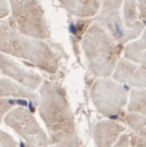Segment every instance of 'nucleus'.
<instances>
[{
  "label": "nucleus",
  "mask_w": 146,
  "mask_h": 147,
  "mask_svg": "<svg viewBox=\"0 0 146 147\" xmlns=\"http://www.w3.org/2000/svg\"><path fill=\"white\" fill-rule=\"evenodd\" d=\"M0 53L26 61L31 65L49 74L57 73L61 59L55 45L19 34L7 22L0 24Z\"/></svg>",
  "instance_id": "nucleus-1"
},
{
  "label": "nucleus",
  "mask_w": 146,
  "mask_h": 147,
  "mask_svg": "<svg viewBox=\"0 0 146 147\" xmlns=\"http://www.w3.org/2000/svg\"><path fill=\"white\" fill-rule=\"evenodd\" d=\"M39 115L47 127L49 144H59L75 137V120L66 91L61 86L45 81L39 87Z\"/></svg>",
  "instance_id": "nucleus-2"
},
{
  "label": "nucleus",
  "mask_w": 146,
  "mask_h": 147,
  "mask_svg": "<svg viewBox=\"0 0 146 147\" xmlns=\"http://www.w3.org/2000/svg\"><path fill=\"white\" fill-rule=\"evenodd\" d=\"M82 47L95 76L109 77L112 75L119 55V45L99 23H94L89 27Z\"/></svg>",
  "instance_id": "nucleus-3"
},
{
  "label": "nucleus",
  "mask_w": 146,
  "mask_h": 147,
  "mask_svg": "<svg viewBox=\"0 0 146 147\" xmlns=\"http://www.w3.org/2000/svg\"><path fill=\"white\" fill-rule=\"evenodd\" d=\"M8 25L18 32L31 38L45 40L51 37L49 27L41 2L33 0H11Z\"/></svg>",
  "instance_id": "nucleus-4"
},
{
  "label": "nucleus",
  "mask_w": 146,
  "mask_h": 147,
  "mask_svg": "<svg viewBox=\"0 0 146 147\" xmlns=\"http://www.w3.org/2000/svg\"><path fill=\"white\" fill-rule=\"evenodd\" d=\"M4 121L25 141L27 147H49L47 133L28 109L16 107L5 116Z\"/></svg>",
  "instance_id": "nucleus-5"
},
{
  "label": "nucleus",
  "mask_w": 146,
  "mask_h": 147,
  "mask_svg": "<svg viewBox=\"0 0 146 147\" xmlns=\"http://www.w3.org/2000/svg\"><path fill=\"white\" fill-rule=\"evenodd\" d=\"M91 95L98 110L107 117L117 114L127 101L125 89L121 85L107 79L96 81Z\"/></svg>",
  "instance_id": "nucleus-6"
},
{
  "label": "nucleus",
  "mask_w": 146,
  "mask_h": 147,
  "mask_svg": "<svg viewBox=\"0 0 146 147\" xmlns=\"http://www.w3.org/2000/svg\"><path fill=\"white\" fill-rule=\"evenodd\" d=\"M121 2L119 1H106L103 8L98 16V23L109 31V34L114 40L119 43H124L131 38H134L139 33L128 30L123 27V21L120 15Z\"/></svg>",
  "instance_id": "nucleus-7"
},
{
  "label": "nucleus",
  "mask_w": 146,
  "mask_h": 147,
  "mask_svg": "<svg viewBox=\"0 0 146 147\" xmlns=\"http://www.w3.org/2000/svg\"><path fill=\"white\" fill-rule=\"evenodd\" d=\"M0 71L29 91L36 90L41 86V78L39 75L25 69L14 59L3 53H0Z\"/></svg>",
  "instance_id": "nucleus-8"
},
{
  "label": "nucleus",
  "mask_w": 146,
  "mask_h": 147,
  "mask_svg": "<svg viewBox=\"0 0 146 147\" xmlns=\"http://www.w3.org/2000/svg\"><path fill=\"white\" fill-rule=\"evenodd\" d=\"M124 127L113 121H102L94 129V139L97 147H111Z\"/></svg>",
  "instance_id": "nucleus-9"
},
{
  "label": "nucleus",
  "mask_w": 146,
  "mask_h": 147,
  "mask_svg": "<svg viewBox=\"0 0 146 147\" xmlns=\"http://www.w3.org/2000/svg\"><path fill=\"white\" fill-rule=\"evenodd\" d=\"M141 77L146 79V76H141V71L136 65L128 63L127 61L122 59L117 65L115 73L113 75V78L115 80L119 81L121 83H129L133 86H140L141 84ZM144 84H146V81L142 80Z\"/></svg>",
  "instance_id": "nucleus-10"
},
{
  "label": "nucleus",
  "mask_w": 146,
  "mask_h": 147,
  "mask_svg": "<svg viewBox=\"0 0 146 147\" xmlns=\"http://www.w3.org/2000/svg\"><path fill=\"white\" fill-rule=\"evenodd\" d=\"M0 98L13 99H34L39 101L37 96L31 91L23 88L17 83L6 78L0 79Z\"/></svg>",
  "instance_id": "nucleus-11"
},
{
  "label": "nucleus",
  "mask_w": 146,
  "mask_h": 147,
  "mask_svg": "<svg viewBox=\"0 0 146 147\" xmlns=\"http://www.w3.org/2000/svg\"><path fill=\"white\" fill-rule=\"evenodd\" d=\"M70 13L79 17H90L95 15L100 8L98 1H61Z\"/></svg>",
  "instance_id": "nucleus-12"
},
{
  "label": "nucleus",
  "mask_w": 146,
  "mask_h": 147,
  "mask_svg": "<svg viewBox=\"0 0 146 147\" xmlns=\"http://www.w3.org/2000/svg\"><path fill=\"white\" fill-rule=\"evenodd\" d=\"M27 102L24 100H18V99L13 98H0V122L3 118H5L7 114L13 110L15 106L20 105V106H26Z\"/></svg>",
  "instance_id": "nucleus-13"
},
{
  "label": "nucleus",
  "mask_w": 146,
  "mask_h": 147,
  "mask_svg": "<svg viewBox=\"0 0 146 147\" xmlns=\"http://www.w3.org/2000/svg\"><path fill=\"white\" fill-rule=\"evenodd\" d=\"M135 95L138 97L140 101L135 99L131 96L129 104V110L133 112H141L143 114H146V91H133Z\"/></svg>",
  "instance_id": "nucleus-14"
},
{
  "label": "nucleus",
  "mask_w": 146,
  "mask_h": 147,
  "mask_svg": "<svg viewBox=\"0 0 146 147\" xmlns=\"http://www.w3.org/2000/svg\"><path fill=\"white\" fill-rule=\"evenodd\" d=\"M124 15L126 19V25H130L136 19L137 13H136V5L134 2H126L124 6Z\"/></svg>",
  "instance_id": "nucleus-15"
},
{
  "label": "nucleus",
  "mask_w": 146,
  "mask_h": 147,
  "mask_svg": "<svg viewBox=\"0 0 146 147\" xmlns=\"http://www.w3.org/2000/svg\"><path fill=\"white\" fill-rule=\"evenodd\" d=\"M127 122L129 123L130 127H132L134 130H138V129L145 126L146 119H143L142 116H137V115L131 114L129 116H127Z\"/></svg>",
  "instance_id": "nucleus-16"
},
{
  "label": "nucleus",
  "mask_w": 146,
  "mask_h": 147,
  "mask_svg": "<svg viewBox=\"0 0 146 147\" xmlns=\"http://www.w3.org/2000/svg\"><path fill=\"white\" fill-rule=\"evenodd\" d=\"M0 147H17V143L11 135L0 129Z\"/></svg>",
  "instance_id": "nucleus-17"
},
{
  "label": "nucleus",
  "mask_w": 146,
  "mask_h": 147,
  "mask_svg": "<svg viewBox=\"0 0 146 147\" xmlns=\"http://www.w3.org/2000/svg\"><path fill=\"white\" fill-rule=\"evenodd\" d=\"M51 147H82V145L79 139L74 137V138H71L69 140L63 141L59 144L53 145Z\"/></svg>",
  "instance_id": "nucleus-18"
},
{
  "label": "nucleus",
  "mask_w": 146,
  "mask_h": 147,
  "mask_svg": "<svg viewBox=\"0 0 146 147\" xmlns=\"http://www.w3.org/2000/svg\"><path fill=\"white\" fill-rule=\"evenodd\" d=\"M9 3L7 1H0V18H4L10 13Z\"/></svg>",
  "instance_id": "nucleus-19"
},
{
  "label": "nucleus",
  "mask_w": 146,
  "mask_h": 147,
  "mask_svg": "<svg viewBox=\"0 0 146 147\" xmlns=\"http://www.w3.org/2000/svg\"><path fill=\"white\" fill-rule=\"evenodd\" d=\"M128 136L127 135H123L122 137H120V140L118 141V143H116L114 147H128Z\"/></svg>",
  "instance_id": "nucleus-20"
}]
</instances>
